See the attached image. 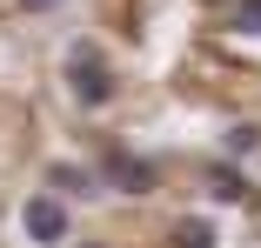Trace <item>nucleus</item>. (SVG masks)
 <instances>
[{"label":"nucleus","instance_id":"f257e3e1","mask_svg":"<svg viewBox=\"0 0 261 248\" xmlns=\"http://www.w3.org/2000/svg\"><path fill=\"white\" fill-rule=\"evenodd\" d=\"M67 94L81 108H108L114 101V67H108V54H100L94 40H74L67 47Z\"/></svg>","mask_w":261,"mask_h":248},{"label":"nucleus","instance_id":"f03ea898","mask_svg":"<svg viewBox=\"0 0 261 248\" xmlns=\"http://www.w3.org/2000/svg\"><path fill=\"white\" fill-rule=\"evenodd\" d=\"M20 228H27L40 248H61V241H67V208H61V194H34V202L20 208Z\"/></svg>","mask_w":261,"mask_h":248},{"label":"nucleus","instance_id":"7ed1b4c3","mask_svg":"<svg viewBox=\"0 0 261 248\" xmlns=\"http://www.w3.org/2000/svg\"><path fill=\"white\" fill-rule=\"evenodd\" d=\"M100 181H114L121 194H154V161L127 155V147H108V161H100Z\"/></svg>","mask_w":261,"mask_h":248},{"label":"nucleus","instance_id":"20e7f679","mask_svg":"<svg viewBox=\"0 0 261 248\" xmlns=\"http://www.w3.org/2000/svg\"><path fill=\"white\" fill-rule=\"evenodd\" d=\"M47 188H61V194H100V175L94 168H74V161H61V168H47Z\"/></svg>","mask_w":261,"mask_h":248},{"label":"nucleus","instance_id":"39448f33","mask_svg":"<svg viewBox=\"0 0 261 248\" xmlns=\"http://www.w3.org/2000/svg\"><path fill=\"white\" fill-rule=\"evenodd\" d=\"M207 188L221 202H248V175H234V168H207Z\"/></svg>","mask_w":261,"mask_h":248},{"label":"nucleus","instance_id":"423d86ee","mask_svg":"<svg viewBox=\"0 0 261 248\" xmlns=\"http://www.w3.org/2000/svg\"><path fill=\"white\" fill-rule=\"evenodd\" d=\"M174 241H181V248H215V228H207V221H181Z\"/></svg>","mask_w":261,"mask_h":248},{"label":"nucleus","instance_id":"0eeeda50","mask_svg":"<svg viewBox=\"0 0 261 248\" xmlns=\"http://www.w3.org/2000/svg\"><path fill=\"white\" fill-rule=\"evenodd\" d=\"M254 147H261V128H228V155H254Z\"/></svg>","mask_w":261,"mask_h":248},{"label":"nucleus","instance_id":"6e6552de","mask_svg":"<svg viewBox=\"0 0 261 248\" xmlns=\"http://www.w3.org/2000/svg\"><path fill=\"white\" fill-rule=\"evenodd\" d=\"M234 27L241 34H261V0H241V7H234Z\"/></svg>","mask_w":261,"mask_h":248},{"label":"nucleus","instance_id":"1a4fd4ad","mask_svg":"<svg viewBox=\"0 0 261 248\" xmlns=\"http://www.w3.org/2000/svg\"><path fill=\"white\" fill-rule=\"evenodd\" d=\"M27 7H61V0H27Z\"/></svg>","mask_w":261,"mask_h":248}]
</instances>
